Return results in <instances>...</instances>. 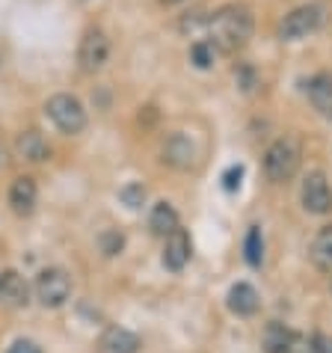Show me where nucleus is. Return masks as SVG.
Returning <instances> with one entry per match:
<instances>
[{
  "label": "nucleus",
  "mask_w": 332,
  "mask_h": 353,
  "mask_svg": "<svg viewBox=\"0 0 332 353\" xmlns=\"http://www.w3.org/2000/svg\"><path fill=\"white\" fill-rule=\"evenodd\" d=\"M15 149L18 154H21L24 161H33V163H42L51 158V145H48V140L39 131H24V134H18V140H15Z\"/></svg>",
  "instance_id": "ddd939ff"
},
{
  "label": "nucleus",
  "mask_w": 332,
  "mask_h": 353,
  "mask_svg": "<svg viewBox=\"0 0 332 353\" xmlns=\"http://www.w3.org/2000/svg\"><path fill=\"white\" fill-rule=\"evenodd\" d=\"M315 353H332V339L329 336H315Z\"/></svg>",
  "instance_id": "bb28decb"
},
{
  "label": "nucleus",
  "mask_w": 332,
  "mask_h": 353,
  "mask_svg": "<svg viewBox=\"0 0 332 353\" xmlns=\"http://www.w3.org/2000/svg\"><path fill=\"white\" fill-rule=\"evenodd\" d=\"M45 113L56 128H60L65 137H74L86 128V107L81 104V98L72 92H56L48 98Z\"/></svg>",
  "instance_id": "20e7f679"
},
{
  "label": "nucleus",
  "mask_w": 332,
  "mask_h": 353,
  "mask_svg": "<svg viewBox=\"0 0 332 353\" xmlns=\"http://www.w3.org/2000/svg\"><path fill=\"white\" fill-rule=\"evenodd\" d=\"M300 199H302V208L309 214H329L332 211V190L326 184V175L309 172L306 181H302V188H300Z\"/></svg>",
  "instance_id": "0eeeda50"
},
{
  "label": "nucleus",
  "mask_w": 332,
  "mask_h": 353,
  "mask_svg": "<svg viewBox=\"0 0 332 353\" xmlns=\"http://www.w3.org/2000/svg\"><path fill=\"white\" fill-rule=\"evenodd\" d=\"M240 179H243V166H231V170H226V175H222V188H226L229 193L240 188Z\"/></svg>",
  "instance_id": "b1692460"
},
{
  "label": "nucleus",
  "mask_w": 332,
  "mask_h": 353,
  "mask_svg": "<svg viewBox=\"0 0 332 353\" xmlns=\"http://www.w3.org/2000/svg\"><path fill=\"white\" fill-rule=\"evenodd\" d=\"M326 12L329 9L324 3H302L297 9H291V12L279 21V39L282 42H300V39H306L311 33H318L320 27L326 24Z\"/></svg>",
  "instance_id": "7ed1b4c3"
},
{
  "label": "nucleus",
  "mask_w": 332,
  "mask_h": 353,
  "mask_svg": "<svg viewBox=\"0 0 332 353\" xmlns=\"http://www.w3.org/2000/svg\"><path fill=\"white\" fill-rule=\"evenodd\" d=\"M98 243H101V252L107 259L110 256H119V252L125 250V234L119 232V229H107L101 238H98Z\"/></svg>",
  "instance_id": "412c9836"
},
{
  "label": "nucleus",
  "mask_w": 332,
  "mask_h": 353,
  "mask_svg": "<svg viewBox=\"0 0 332 353\" xmlns=\"http://www.w3.org/2000/svg\"><path fill=\"white\" fill-rule=\"evenodd\" d=\"M229 309L238 318H252L261 309V297L258 291L249 285V282H238V285L229 288Z\"/></svg>",
  "instance_id": "9b49d317"
},
{
  "label": "nucleus",
  "mask_w": 332,
  "mask_h": 353,
  "mask_svg": "<svg viewBox=\"0 0 332 353\" xmlns=\"http://www.w3.org/2000/svg\"><path fill=\"white\" fill-rule=\"evenodd\" d=\"M163 6H178V3H184V0H160Z\"/></svg>",
  "instance_id": "cd10ccee"
},
{
  "label": "nucleus",
  "mask_w": 332,
  "mask_h": 353,
  "mask_svg": "<svg viewBox=\"0 0 332 353\" xmlns=\"http://www.w3.org/2000/svg\"><path fill=\"white\" fill-rule=\"evenodd\" d=\"M0 300H6L9 306H27L30 303V285L18 270L0 273Z\"/></svg>",
  "instance_id": "f8f14e48"
},
{
  "label": "nucleus",
  "mask_w": 332,
  "mask_h": 353,
  "mask_svg": "<svg viewBox=\"0 0 332 353\" xmlns=\"http://www.w3.org/2000/svg\"><path fill=\"white\" fill-rule=\"evenodd\" d=\"M119 199L128 205V208H140V205L145 202V188L140 181H131V184H125V188L119 190Z\"/></svg>",
  "instance_id": "4be33fe9"
},
{
  "label": "nucleus",
  "mask_w": 332,
  "mask_h": 353,
  "mask_svg": "<svg viewBox=\"0 0 332 353\" xmlns=\"http://www.w3.org/2000/svg\"><path fill=\"white\" fill-rule=\"evenodd\" d=\"M238 86L243 92H252L256 90V72H252V65H240L238 72Z\"/></svg>",
  "instance_id": "5701e85b"
},
{
  "label": "nucleus",
  "mask_w": 332,
  "mask_h": 353,
  "mask_svg": "<svg viewBox=\"0 0 332 353\" xmlns=\"http://www.w3.org/2000/svg\"><path fill=\"white\" fill-rule=\"evenodd\" d=\"M6 353H42V347H39L36 341H30V339H18V341L9 345Z\"/></svg>",
  "instance_id": "393cba45"
},
{
  "label": "nucleus",
  "mask_w": 332,
  "mask_h": 353,
  "mask_svg": "<svg viewBox=\"0 0 332 353\" xmlns=\"http://www.w3.org/2000/svg\"><path fill=\"white\" fill-rule=\"evenodd\" d=\"M149 229L154 234H160V238H166L172 229H178V211H175L169 202H158L149 214Z\"/></svg>",
  "instance_id": "a211bd4d"
},
{
  "label": "nucleus",
  "mask_w": 332,
  "mask_h": 353,
  "mask_svg": "<svg viewBox=\"0 0 332 353\" xmlns=\"http://www.w3.org/2000/svg\"><path fill=\"white\" fill-rule=\"evenodd\" d=\"M107 60H110V39H107V33L104 30L83 33L81 48H77V63H81L83 72L86 74L101 72V68L107 65Z\"/></svg>",
  "instance_id": "423d86ee"
},
{
  "label": "nucleus",
  "mask_w": 332,
  "mask_h": 353,
  "mask_svg": "<svg viewBox=\"0 0 332 353\" xmlns=\"http://www.w3.org/2000/svg\"><path fill=\"white\" fill-rule=\"evenodd\" d=\"M217 57H220V51L211 39H196V42L190 45V63L196 68H202V72H208V68L217 65Z\"/></svg>",
  "instance_id": "6ab92c4d"
},
{
  "label": "nucleus",
  "mask_w": 332,
  "mask_h": 353,
  "mask_svg": "<svg viewBox=\"0 0 332 353\" xmlns=\"http://www.w3.org/2000/svg\"><path fill=\"white\" fill-rule=\"evenodd\" d=\"M309 98L315 104V110H320L324 116H332V74L320 72L309 81Z\"/></svg>",
  "instance_id": "2eb2a0df"
},
{
  "label": "nucleus",
  "mask_w": 332,
  "mask_h": 353,
  "mask_svg": "<svg viewBox=\"0 0 332 353\" xmlns=\"http://www.w3.org/2000/svg\"><path fill=\"white\" fill-rule=\"evenodd\" d=\"M291 341H294V332L279 321H270L264 332H261V347H264V353H288Z\"/></svg>",
  "instance_id": "dca6fc26"
},
{
  "label": "nucleus",
  "mask_w": 332,
  "mask_h": 353,
  "mask_svg": "<svg viewBox=\"0 0 332 353\" xmlns=\"http://www.w3.org/2000/svg\"><path fill=\"white\" fill-rule=\"evenodd\" d=\"M309 256H311V264H315L318 270H324V273L332 270V225H324V229L315 234Z\"/></svg>",
  "instance_id": "f3484780"
},
{
  "label": "nucleus",
  "mask_w": 332,
  "mask_h": 353,
  "mask_svg": "<svg viewBox=\"0 0 332 353\" xmlns=\"http://www.w3.org/2000/svg\"><path fill=\"white\" fill-rule=\"evenodd\" d=\"M101 347L107 353H136L143 347L140 336H134L131 330H122V327H110L101 336Z\"/></svg>",
  "instance_id": "4468645a"
},
{
  "label": "nucleus",
  "mask_w": 332,
  "mask_h": 353,
  "mask_svg": "<svg viewBox=\"0 0 332 353\" xmlns=\"http://www.w3.org/2000/svg\"><path fill=\"white\" fill-rule=\"evenodd\" d=\"M193 256V241H190V234L181 229H172L169 234H166V247H163V268L166 270H172V273H178L187 268V261Z\"/></svg>",
  "instance_id": "6e6552de"
},
{
  "label": "nucleus",
  "mask_w": 332,
  "mask_h": 353,
  "mask_svg": "<svg viewBox=\"0 0 332 353\" xmlns=\"http://www.w3.org/2000/svg\"><path fill=\"white\" fill-rule=\"evenodd\" d=\"M243 256H247L249 268H261L264 264V234H261V225H249L247 241H243Z\"/></svg>",
  "instance_id": "aec40b11"
},
{
  "label": "nucleus",
  "mask_w": 332,
  "mask_h": 353,
  "mask_svg": "<svg viewBox=\"0 0 332 353\" xmlns=\"http://www.w3.org/2000/svg\"><path fill=\"white\" fill-rule=\"evenodd\" d=\"M36 199H39V188L30 175H21V179L12 181V188H9V205H12L15 214H21V217L33 214Z\"/></svg>",
  "instance_id": "9d476101"
},
{
  "label": "nucleus",
  "mask_w": 332,
  "mask_h": 353,
  "mask_svg": "<svg viewBox=\"0 0 332 353\" xmlns=\"http://www.w3.org/2000/svg\"><path fill=\"white\" fill-rule=\"evenodd\" d=\"M163 161L175 166V170H190L193 161H196V145H193L190 137L175 131L169 140L163 143Z\"/></svg>",
  "instance_id": "1a4fd4ad"
},
{
  "label": "nucleus",
  "mask_w": 332,
  "mask_h": 353,
  "mask_svg": "<svg viewBox=\"0 0 332 353\" xmlns=\"http://www.w3.org/2000/svg\"><path fill=\"white\" fill-rule=\"evenodd\" d=\"M36 300L42 303L45 309H60L63 303L72 297V276L63 268H45L36 276Z\"/></svg>",
  "instance_id": "39448f33"
},
{
  "label": "nucleus",
  "mask_w": 332,
  "mask_h": 353,
  "mask_svg": "<svg viewBox=\"0 0 332 353\" xmlns=\"http://www.w3.org/2000/svg\"><path fill=\"white\" fill-rule=\"evenodd\" d=\"M302 163V145L294 134H285L279 140L270 143V149L264 152V172L273 184H285L297 175Z\"/></svg>",
  "instance_id": "f03ea898"
},
{
  "label": "nucleus",
  "mask_w": 332,
  "mask_h": 353,
  "mask_svg": "<svg viewBox=\"0 0 332 353\" xmlns=\"http://www.w3.org/2000/svg\"><path fill=\"white\" fill-rule=\"evenodd\" d=\"M256 30V15L247 3H226L208 15V33L220 54H238L249 45Z\"/></svg>",
  "instance_id": "f257e3e1"
},
{
  "label": "nucleus",
  "mask_w": 332,
  "mask_h": 353,
  "mask_svg": "<svg viewBox=\"0 0 332 353\" xmlns=\"http://www.w3.org/2000/svg\"><path fill=\"white\" fill-rule=\"evenodd\" d=\"M288 353H315V341H309L306 336H297L294 332V341H291Z\"/></svg>",
  "instance_id": "a878e982"
}]
</instances>
